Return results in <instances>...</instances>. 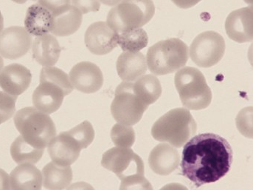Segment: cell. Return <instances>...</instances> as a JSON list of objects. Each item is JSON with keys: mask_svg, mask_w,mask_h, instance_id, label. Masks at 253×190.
Returning <instances> with one entry per match:
<instances>
[{"mask_svg": "<svg viewBox=\"0 0 253 190\" xmlns=\"http://www.w3.org/2000/svg\"><path fill=\"white\" fill-rule=\"evenodd\" d=\"M98 1L101 2L102 4H105V5L109 6V7H114V6L119 4L123 0H98Z\"/></svg>", "mask_w": 253, "mask_h": 190, "instance_id": "d590c367", "label": "cell"}, {"mask_svg": "<svg viewBox=\"0 0 253 190\" xmlns=\"http://www.w3.org/2000/svg\"><path fill=\"white\" fill-rule=\"evenodd\" d=\"M197 130V123L189 110L176 108L163 115L154 124L152 135L158 142L181 148L195 135Z\"/></svg>", "mask_w": 253, "mask_h": 190, "instance_id": "3957f363", "label": "cell"}, {"mask_svg": "<svg viewBox=\"0 0 253 190\" xmlns=\"http://www.w3.org/2000/svg\"><path fill=\"white\" fill-rule=\"evenodd\" d=\"M44 149H40L27 142L22 136H18L10 146V155L18 164H35L44 155Z\"/></svg>", "mask_w": 253, "mask_h": 190, "instance_id": "cb8c5ba5", "label": "cell"}, {"mask_svg": "<svg viewBox=\"0 0 253 190\" xmlns=\"http://www.w3.org/2000/svg\"><path fill=\"white\" fill-rule=\"evenodd\" d=\"M133 89L136 95L147 105L157 101L162 94L160 81L154 75L143 76L133 83Z\"/></svg>", "mask_w": 253, "mask_h": 190, "instance_id": "d4e9b609", "label": "cell"}, {"mask_svg": "<svg viewBox=\"0 0 253 190\" xmlns=\"http://www.w3.org/2000/svg\"><path fill=\"white\" fill-rule=\"evenodd\" d=\"M47 81L59 86L67 95L73 91V86L68 75L55 67H44L40 72V82Z\"/></svg>", "mask_w": 253, "mask_h": 190, "instance_id": "4316f807", "label": "cell"}, {"mask_svg": "<svg viewBox=\"0 0 253 190\" xmlns=\"http://www.w3.org/2000/svg\"><path fill=\"white\" fill-rule=\"evenodd\" d=\"M14 124L27 142L40 149H45L56 135V127L50 116L35 107L19 110L15 115Z\"/></svg>", "mask_w": 253, "mask_h": 190, "instance_id": "5b68a950", "label": "cell"}, {"mask_svg": "<svg viewBox=\"0 0 253 190\" xmlns=\"http://www.w3.org/2000/svg\"><path fill=\"white\" fill-rule=\"evenodd\" d=\"M3 28H4V18H3L1 10H0V34L3 31Z\"/></svg>", "mask_w": 253, "mask_h": 190, "instance_id": "8d00e7d4", "label": "cell"}, {"mask_svg": "<svg viewBox=\"0 0 253 190\" xmlns=\"http://www.w3.org/2000/svg\"><path fill=\"white\" fill-rule=\"evenodd\" d=\"M71 0H38V4L55 13L70 5Z\"/></svg>", "mask_w": 253, "mask_h": 190, "instance_id": "d6a6232c", "label": "cell"}, {"mask_svg": "<svg viewBox=\"0 0 253 190\" xmlns=\"http://www.w3.org/2000/svg\"><path fill=\"white\" fill-rule=\"evenodd\" d=\"M233 161V149L225 139L215 133H202L185 143L181 174L200 188L224 177Z\"/></svg>", "mask_w": 253, "mask_h": 190, "instance_id": "6da1fadb", "label": "cell"}, {"mask_svg": "<svg viewBox=\"0 0 253 190\" xmlns=\"http://www.w3.org/2000/svg\"><path fill=\"white\" fill-rule=\"evenodd\" d=\"M69 77L73 88L85 94L97 92L103 86V73L100 67L92 62L76 64L70 70Z\"/></svg>", "mask_w": 253, "mask_h": 190, "instance_id": "7c38bea8", "label": "cell"}, {"mask_svg": "<svg viewBox=\"0 0 253 190\" xmlns=\"http://www.w3.org/2000/svg\"><path fill=\"white\" fill-rule=\"evenodd\" d=\"M67 133L79 143L82 149H86L92 143L95 136L93 127L88 121H84Z\"/></svg>", "mask_w": 253, "mask_h": 190, "instance_id": "f1b7e54d", "label": "cell"}, {"mask_svg": "<svg viewBox=\"0 0 253 190\" xmlns=\"http://www.w3.org/2000/svg\"><path fill=\"white\" fill-rule=\"evenodd\" d=\"M148 43L147 33L141 28L118 34V45L124 52L137 53L144 49Z\"/></svg>", "mask_w": 253, "mask_h": 190, "instance_id": "484cf974", "label": "cell"}, {"mask_svg": "<svg viewBox=\"0 0 253 190\" xmlns=\"http://www.w3.org/2000/svg\"><path fill=\"white\" fill-rule=\"evenodd\" d=\"M225 48V41L221 34L215 31H205L191 43L190 57L199 67L208 68L222 59Z\"/></svg>", "mask_w": 253, "mask_h": 190, "instance_id": "9c48e42d", "label": "cell"}, {"mask_svg": "<svg viewBox=\"0 0 253 190\" xmlns=\"http://www.w3.org/2000/svg\"><path fill=\"white\" fill-rule=\"evenodd\" d=\"M65 96V93L59 86L47 81H42L33 94V104L37 110L52 114L61 107Z\"/></svg>", "mask_w": 253, "mask_h": 190, "instance_id": "9a60e30c", "label": "cell"}, {"mask_svg": "<svg viewBox=\"0 0 253 190\" xmlns=\"http://www.w3.org/2000/svg\"><path fill=\"white\" fill-rule=\"evenodd\" d=\"M154 12L152 0H123L109 10L106 23L120 34L144 26L150 22Z\"/></svg>", "mask_w": 253, "mask_h": 190, "instance_id": "52a82bcc", "label": "cell"}, {"mask_svg": "<svg viewBox=\"0 0 253 190\" xmlns=\"http://www.w3.org/2000/svg\"><path fill=\"white\" fill-rule=\"evenodd\" d=\"M174 82L182 104L188 110H204L211 104L212 91L198 69L185 67L178 70Z\"/></svg>", "mask_w": 253, "mask_h": 190, "instance_id": "8992f818", "label": "cell"}, {"mask_svg": "<svg viewBox=\"0 0 253 190\" xmlns=\"http://www.w3.org/2000/svg\"><path fill=\"white\" fill-rule=\"evenodd\" d=\"M53 28L51 33L56 37H67L75 34L81 27L82 13L74 6H68L52 13Z\"/></svg>", "mask_w": 253, "mask_h": 190, "instance_id": "7402d4cb", "label": "cell"}, {"mask_svg": "<svg viewBox=\"0 0 253 190\" xmlns=\"http://www.w3.org/2000/svg\"><path fill=\"white\" fill-rule=\"evenodd\" d=\"M252 107L244 109L236 118V125L239 131L248 138L253 137Z\"/></svg>", "mask_w": 253, "mask_h": 190, "instance_id": "4dcf8cb0", "label": "cell"}, {"mask_svg": "<svg viewBox=\"0 0 253 190\" xmlns=\"http://www.w3.org/2000/svg\"><path fill=\"white\" fill-rule=\"evenodd\" d=\"M227 36L239 43L251 42L253 38V10L252 6L231 12L225 22Z\"/></svg>", "mask_w": 253, "mask_h": 190, "instance_id": "4fadbf2b", "label": "cell"}, {"mask_svg": "<svg viewBox=\"0 0 253 190\" xmlns=\"http://www.w3.org/2000/svg\"><path fill=\"white\" fill-rule=\"evenodd\" d=\"M71 3L82 14L98 12L101 8V3L98 0H71Z\"/></svg>", "mask_w": 253, "mask_h": 190, "instance_id": "1f68e13d", "label": "cell"}, {"mask_svg": "<svg viewBox=\"0 0 253 190\" xmlns=\"http://www.w3.org/2000/svg\"><path fill=\"white\" fill-rule=\"evenodd\" d=\"M31 45V34L23 27H9L0 34V55L5 59L22 57L28 53Z\"/></svg>", "mask_w": 253, "mask_h": 190, "instance_id": "30bf717a", "label": "cell"}, {"mask_svg": "<svg viewBox=\"0 0 253 190\" xmlns=\"http://www.w3.org/2000/svg\"><path fill=\"white\" fill-rule=\"evenodd\" d=\"M180 155L179 152L168 143L157 145L149 157L150 168L156 174L169 176L179 167Z\"/></svg>", "mask_w": 253, "mask_h": 190, "instance_id": "e0dca14e", "label": "cell"}, {"mask_svg": "<svg viewBox=\"0 0 253 190\" xmlns=\"http://www.w3.org/2000/svg\"><path fill=\"white\" fill-rule=\"evenodd\" d=\"M53 28V16L47 9L39 4L31 5L27 10L25 28L31 35H44Z\"/></svg>", "mask_w": 253, "mask_h": 190, "instance_id": "44dd1931", "label": "cell"}, {"mask_svg": "<svg viewBox=\"0 0 253 190\" xmlns=\"http://www.w3.org/2000/svg\"><path fill=\"white\" fill-rule=\"evenodd\" d=\"M42 185L46 189L57 190L68 188L73 180V170L70 166L50 162L42 170Z\"/></svg>", "mask_w": 253, "mask_h": 190, "instance_id": "603a6c76", "label": "cell"}, {"mask_svg": "<svg viewBox=\"0 0 253 190\" xmlns=\"http://www.w3.org/2000/svg\"><path fill=\"white\" fill-rule=\"evenodd\" d=\"M13 2L17 3V4H25L28 0H12ZM31 1H37V0H31Z\"/></svg>", "mask_w": 253, "mask_h": 190, "instance_id": "74e56055", "label": "cell"}, {"mask_svg": "<svg viewBox=\"0 0 253 190\" xmlns=\"http://www.w3.org/2000/svg\"><path fill=\"white\" fill-rule=\"evenodd\" d=\"M118 76L124 82H134L146 74L147 62L143 53L124 52L116 62Z\"/></svg>", "mask_w": 253, "mask_h": 190, "instance_id": "ac0fdd59", "label": "cell"}, {"mask_svg": "<svg viewBox=\"0 0 253 190\" xmlns=\"http://www.w3.org/2000/svg\"><path fill=\"white\" fill-rule=\"evenodd\" d=\"M47 146L52 161L62 166H70L76 162L82 150L79 143L67 132L55 136Z\"/></svg>", "mask_w": 253, "mask_h": 190, "instance_id": "2e32d148", "label": "cell"}, {"mask_svg": "<svg viewBox=\"0 0 253 190\" xmlns=\"http://www.w3.org/2000/svg\"><path fill=\"white\" fill-rule=\"evenodd\" d=\"M188 47L178 38L162 40L149 48L146 62L149 70L157 76L170 74L186 65Z\"/></svg>", "mask_w": 253, "mask_h": 190, "instance_id": "277c9868", "label": "cell"}, {"mask_svg": "<svg viewBox=\"0 0 253 190\" xmlns=\"http://www.w3.org/2000/svg\"><path fill=\"white\" fill-rule=\"evenodd\" d=\"M16 100L0 90V125L13 117L16 111Z\"/></svg>", "mask_w": 253, "mask_h": 190, "instance_id": "f546056e", "label": "cell"}, {"mask_svg": "<svg viewBox=\"0 0 253 190\" xmlns=\"http://www.w3.org/2000/svg\"><path fill=\"white\" fill-rule=\"evenodd\" d=\"M101 164L119 178L121 190H152L150 182L144 176L143 160L130 148L109 149L103 154Z\"/></svg>", "mask_w": 253, "mask_h": 190, "instance_id": "7a4b0ae2", "label": "cell"}, {"mask_svg": "<svg viewBox=\"0 0 253 190\" xmlns=\"http://www.w3.org/2000/svg\"><path fill=\"white\" fill-rule=\"evenodd\" d=\"M110 136L117 147L131 148L135 142V132L129 125L116 124L112 127Z\"/></svg>", "mask_w": 253, "mask_h": 190, "instance_id": "83f0119b", "label": "cell"}, {"mask_svg": "<svg viewBox=\"0 0 253 190\" xmlns=\"http://www.w3.org/2000/svg\"><path fill=\"white\" fill-rule=\"evenodd\" d=\"M11 190H41L42 173L31 164H19L10 175Z\"/></svg>", "mask_w": 253, "mask_h": 190, "instance_id": "ffe728a7", "label": "cell"}, {"mask_svg": "<svg viewBox=\"0 0 253 190\" xmlns=\"http://www.w3.org/2000/svg\"><path fill=\"white\" fill-rule=\"evenodd\" d=\"M149 105L134 92L132 82H123L115 90L111 113L118 123L133 126L138 123Z\"/></svg>", "mask_w": 253, "mask_h": 190, "instance_id": "ba28073f", "label": "cell"}, {"mask_svg": "<svg viewBox=\"0 0 253 190\" xmlns=\"http://www.w3.org/2000/svg\"><path fill=\"white\" fill-rule=\"evenodd\" d=\"M118 34L105 22L92 24L85 34V44L88 50L97 56L111 53L118 46Z\"/></svg>", "mask_w": 253, "mask_h": 190, "instance_id": "8fae6325", "label": "cell"}, {"mask_svg": "<svg viewBox=\"0 0 253 190\" xmlns=\"http://www.w3.org/2000/svg\"><path fill=\"white\" fill-rule=\"evenodd\" d=\"M10 176L0 169V190H10Z\"/></svg>", "mask_w": 253, "mask_h": 190, "instance_id": "e575fe53", "label": "cell"}, {"mask_svg": "<svg viewBox=\"0 0 253 190\" xmlns=\"http://www.w3.org/2000/svg\"><path fill=\"white\" fill-rule=\"evenodd\" d=\"M3 68H4V61H3L2 57L0 56V72L2 70Z\"/></svg>", "mask_w": 253, "mask_h": 190, "instance_id": "f35d334b", "label": "cell"}, {"mask_svg": "<svg viewBox=\"0 0 253 190\" xmlns=\"http://www.w3.org/2000/svg\"><path fill=\"white\" fill-rule=\"evenodd\" d=\"M61 48L53 35L46 34L36 37L32 45L33 57L44 67H52L58 62Z\"/></svg>", "mask_w": 253, "mask_h": 190, "instance_id": "d6986e66", "label": "cell"}, {"mask_svg": "<svg viewBox=\"0 0 253 190\" xmlns=\"http://www.w3.org/2000/svg\"><path fill=\"white\" fill-rule=\"evenodd\" d=\"M171 1L179 8L188 9L197 5L202 0H171Z\"/></svg>", "mask_w": 253, "mask_h": 190, "instance_id": "836d02e7", "label": "cell"}, {"mask_svg": "<svg viewBox=\"0 0 253 190\" xmlns=\"http://www.w3.org/2000/svg\"><path fill=\"white\" fill-rule=\"evenodd\" d=\"M32 74L25 66L11 64L0 72V90L17 99L31 85Z\"/></svg>", "mask_w": 253, "mask_h": 190, "instance_id": "5bb4252c", "label": "cell"}]
</instances>
